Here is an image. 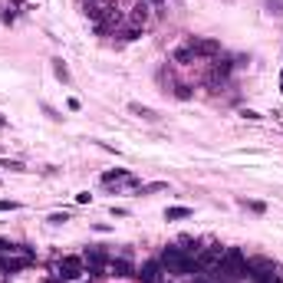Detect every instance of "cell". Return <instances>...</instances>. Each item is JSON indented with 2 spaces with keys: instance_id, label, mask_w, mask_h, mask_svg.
Here are the masks:
<instances>
[{
  "instance_id": "obj_1",
  "label": "cell",
  "mask_w": 283,
  "mask_h": 283,
  "mask_svg": "<svg viewBox=\"0 0 283 283\" xmlns=\"http://www.w3.org/2000/svg\"><path fill=\"white\" fill-rule=\"evenodd\" d=\"M162 267L168 274H178V276H191V274H201L194 264V254H188L184 247H165L162 250Z\"/></svg>"
},
{
  "instance_id": "obj_2",
  "label": "cell",
  "mask_w": 283,
  "mask_h": 283,
  "mask_svg": "<svg viewBox=\"0 0 283 283\" xmlns=\"http://www.w3.org/2000/svg\"><path fill=\"white\" fill-rule=\"evenodd\" d=\"M218 274H220V280H244V276H250V264H247L244 250L240 247H228L224 260L218 264Z\"/></svg>"
},
{
  "instance_id": "obj_3",
  "label": "cell",
  "mask_w": 283,
  "mask_h": 283,
  "mask_svg": "<svg viewBox=\"0 0 283 283\" xmlns=\"http://www.w3.org/2000/svg\"><path fill=\"white\" fill-rule=\"evenodd\" d=\"M82 264H86V274L92 276V280H102V276H109V257H106V254L99 250V247L86 250Z\"/></svg>"
},
{
  "instance_id": "obj_4",
  "label": "cell",
  "mask_w": 283,
  "mask_h": 283,
  "mask_svg": "<svg viewBox=\"0 0 283 283\" xmlns=\"http://www.w3.org/2000/svg\"><path fill=\"white\" fill-rule=\"evenodd\" d=\"M220 260H224V247H218V244H211V247H198V254H194L198 270H218Z\"/></svg>"
},
{
  "instance_id": "obj_5",
  "label": "cell",
  "mask_w": 283,
  "mask_h": 283,
  "mask_svg": "<svg viewBox=\"0 0 283 283\" xmlns=\"http://www.w3.org/2000/svg\"><path fill=\"white\" fill-rule=\"evenodd\" d=\"M122 24H126V14H122V10H116V7H109V10H106V16L96 24V33H99V36H106V33L118 30Z\"/></svg>"
},
{
  "instance_id": "obj_6",
  "label": "cell",
  "mask_w": 283,
  "mask_h": 283,
  "mask_svg": "<svg viewBox=\"0 0 283 283\" xmlns=\"http://www.w3.org/2000/svg\"><path fill=\"white\" fill-rule=\"evenodd\" d=\"M86 274V264H82V257H63L60 260V276H63V280H79V276Z\"/></svg>"
},
{
  "instance_id": "obj_7",
  "label": "cell",
  "mask_w": 283,
  "mask_h": 283,
  "mask_svg": "<svg viewBox=\"0 0 283 283\" xmlns=\"http://www.w3.org/2000/svg\"><path fill=\"white\" fill-rule=\"evenodd\" d=\"M33 260L24 257V254H4L0 257V274H20V270H26Z\"/></svg>"
},
{
  "instance_id": "obj_8",
  "label": "cell",
  "mask_w": 283,
  "mask_h": 283,
  "mask_svg": "<svg viewBox=\"0 0 283 283\" xmlns=\"http://www.w3.org/2000/svg\"><path fill=\"white\" fill-rule=\"evenodd\" d=\"M230 70H234V60H228V56H218L214 60V66H211V86H218V82H224V79L230 76Z\"/></svg>"
},
{
  "instance_id": "obj_9",
  "label": "cell",
  "mask_w": 283,
  "mask_h": 283,
  "mask_svg": "<svg viewBox=\"0 0 283 283\" xmlns=\"http://www.w3.org/2000/svg\"><path fill=\"white\" fill-rule=\"evenodd\" d=\"M191 46H194L198 60H201V56H204V60H214V56L220 53V43H218V40H201V36H191Z\"/></svg>"
},
{
  "instance_id": "obj_10",
  "label": "cell",
  "mask_w": 283,
  "mask_h": 283,
  "mask_svg": "<svg viewBox=\"0 0 283 283\" xmlns=\"http://www.w3.org/2000/svg\"><path fill=\"white\" fill-rule=\"evenodd\" d=\"M142 283H165V274H162V260H148L145 267L138 270Z\"/></svg>"
},
{
  "instance_id": "obj_11",
  "label": "cell",
  "mask_w": 283,
  "mask_h": 283,
  "mask_svg": "<svg viewBox=\"0 0 283 283\" xmlns=\"http://www.w3.org/2000/svg\"><path fill=\"white\" fill-rule=\"evenodd\" d=\"M109 276H118V280H126V276H135V267L128 257H112L109 260Z\"/></svg>"
},
{
  "instance_id": "obj_12",
  "label": "cell",
  "mask_w": 283,
  "mask_h": 283,
  "mask_svg": "<svg viewBox=\"0 0 283 283\" xmlns=\"http://www.w3.org/2000/svg\"><path fill=\"white\" fill-rule=\"evenodd\" d=\"M172 60H174L178 66H191V63H194V60H198V53H194V46H191V40L184 43V46H178V50H174V53H172Z\"/></svg>"
},
{
  "instance_id": "obj_13",
  "label": "cell",
  "mask_w": 283,
  "mask_h": 283,
  "mask_svg": "<svg viewBox=\"0 0 283 283\" xmlns=\"http://www.w3.org/2000/svg\"><path fill=\"white\" fill-rule=\"evenodd\" d=\"M148 20H152V4L138 0V4H135V10H132V24H135V26H145Z\"/></svg>"
},
{
  "instance_id": "obj_14",
  "label": "cell",
  "mask_w": 283,
  "mask_h": 283,
  "mask_svg": "<svg viewBox=\"0 0 283 283\" xmlns=\"http://www.w3.org/2000/svg\"><path fill=\"white\" fill-rule=\"evenodd\" d=\"M128 112L138 118H145V122H158V112L148 109V106H142V102H128Z\"/></svg>"
},
{
  "instance_id": "obj_15",
  "label": "cell",
  "mask_w": 283,
  "mask_h": 283,
  "mask_svg": "<svg viewBox=\"0 0 283 283\" xmlns=\"http://www.w3.org/2000/svg\"><path fill=\"white\" fill-rule=\"evenodd\" d=\"M112 181H132V174H128L126 168H112V172L102 174V184H112Z\"/></svg>"
},
{
  "instance_id": "obj_16",
  "label": "cell",
  "mask_w": 283,
  "mask_h": 283,
  "mask_svg": "<svg viewBox=\"0 0 283 283\" xmlns=\"http://www.w3.org/2000/svg\"><path fill=\"white\" fill-rule=\"evenodd\" d=\"M184 218H191V208H168L165 211V220H184Z\"/></svg>"
},
{
  "instance_id": "obj_17",
  "label": "cell",
  "mask_w": 283,
  "mask_h": 283,
  "mask_svg": "<svg viewBox=\"0 0 283 283\" xmlns=\"http://www.w3.org/2000/svg\"><path fill=\"white\" fill-rule=\"evenodd\" d=\"M168 184L165 181H148V184H138V194H158V191H165Z\"/></svg>"
},
{
  "instance_id": "obj_18",
  "label": "cell",
  "mask_w": 283,
  "mask_h": 283,
  "mask_svg": "<svg viewBox=\"0 0 283 283\" xmlns=\"http://www.w3.org/2000/svg\"><path fill=\"white\" fill-rule=\"evenodd\" d=\"M53 72H56V79H60L63 86L70 82V70H66V63H63V60H53Z\"/></svg>"
},
{
  "instance_id": "obj_19",
  "label": "cell",
  "mask_w": 283,
  "mask_h": 283,
  "mask_svg": "<svg viewBox=\"0 0 283 283\" xmlns=\"http://www.w3.org/2000/svg\"><path fill=\"white\" fill-rule=\"evenodd\" d=\"M240 208H247V211H254V214H267V204H264V201H247V198H240Z\"/></svg>"
},
{
  "instance_id": "obj_20",
  "label": "cell",
  "mask_w": 283,
  "mask_h": 283,
  "mask_svg": "<svg viewBox=\"0 0 283 283\" xmlns=\"http://www.w3.org/2000/svg\"><path fill=\"white\" fill-rule=\"evenodd\" d=\"M142 33H145V26H135V24H128V26H126V30L118 33V36H122V40H138V36H142Z\"/></svg>"
},
{
  "instance_id": "obj_21",
  "label": "cell",
  "mask_w": 283,
  "mask_h": 283,
  "mask_svg": "<svg viewBox=\"0 0 283 283\" xmlns=\"http://www.w3.org/2000/svg\"><path fill=\"white\" fill-rule=\"evenodd\" d=\"M174 96H178L181 102H188V99H191L194 92H191V86H188V82H174Z\"/></svg>"
},
{
  "instance_id": "obj_22",
  "label": "cell",
  "mask_w": 283,
  "mask_h": 283,
  "mask_svg": "<svg viewBox=\"0 0 283 283\" xmlns=\"http://www.w3.org/2000/svg\"><path fill=\"white\" fill-rule=\"evenodd\" d=\"M0 168H10V172H26L24 162H14V158H0Z\"/></svg>"
},
{
  "instance_id": "obj_23",
  "label": "cell",
  "mask_w": 283,
  "mask_h": 283,
  "mask_svg": "<svg viewBox=\"0 0 283 283\" xmlns=\"http://www.w3.org/2000/svg\"><path fill=\"white\" fill-rule=\"evenodd\" d=\"M267 14L283 16V0H267Z\"/></svg>"
},
{
  "instance_id": "obj_24",
  "label": "cell",
  "mask_w": 283,
  "mask_h": 283,
  "mask_svg": "<svg viewBox=\"0 0 283 283\" xmlns=\"http://www.w3.org/2000/svg\"><path fill=\"white\" fill-rule=\"evenodd\" d=\"M16 208H20L16 201H7V198H0V214H4V211H16Z\"/></svg>"
},
{
  "instance_id": "obj_25",
  "label": "cell",
  "mask_w": 283,
  "mask_h": 283,
  "mask_svg": "<svg viewBox=\"0 0 283 283\" xmlns=\"http://www.w3.org/2000/svg\"><path fill=\"white\" fill-rule=\"evenodd\" d=\"M240 116H244V118H250V122H260V118H264L260 112H254V109H240Z\"/></svg>"
},
{
  "instance_id": "obj_26",
  "label": "cell",
  "mask_w": 283,
  "mask_h": 283,
  "mask_svg": "<svg viewBox=\"0 0 283 283\" xmlns=\"http://www.w3.org/2000/svg\"><path fill=\"white\" fill-rule=\"evenodd\" d=\"M66 220H70V214H50V224H66Z\"/></svg>"
},
{
  "instance_id": "obj_27",
  "label": "cell",
  "mask_w": 283,
  "mask_h": 283,
  "mask_svg": "<svg viewBox=\"0 0 283 283\" xmlns=\"http://www.w3.org/2000/svg\"><path fill=\"white\" fill-rule=\"evenodd\" d=\"M89 201H92V194H89V191H79V194H76V204H89Z\"/></svg>"
},
{
  "instance_id": "obj_28",
  "label": "cell",
  "mask_w": 283,
  "mask_h": 283,
  "mask_svg": "<svg viewBox=\"0 0 283 283\" xmlns=\"http://www.w3.org/2000/svg\"><path fill=\"white\" fill-rule=\"evenodd\" d=\"M43 283H63V276L56 274V276H43Z\"/></svg>"
},
{
  "instance_id": "obj_29",
  "label": "cell",
  "mask_w": 283,
  "mask_h": 283,
  "mask_svg": "<svg viewBox=\"0 0 283 283\" xmlns=\"http://www.w3.org/2000/svg\"><path fill=\"white\" fill-rule=\"evenodd\" d=\"M4 126H7V118H4V112H0V128H4Z\"/></svg>"
},
{
  "instance_id": "obj_30",
  "label": "cell",
  "mask_w": 283,
  "mask_h": 283,
  "mask_svg": "<svg viewBox=\"0 0 283 283\" xmlns=\"http://www.w3.org/2000/svg\"><path fill=\"white\" fill-rule=\"evenodd\" d=\"M280 96H283V70H280Z\"/></svg>"
},
{
  "instance_id": "obj_31",
  "label": "cell",
  "mask_w": 283,
  "mask_h": 283,
  "mask_svg": "<svg viewBox=\"0 0 283 283\" xmlns=\"http://www.w3.org/2000/svg\"><path fill=\"white\" fill-rule=\"evenodd\" d=\"M145 4H162V0H145Z\"/></svg>"
}]
</instances>
